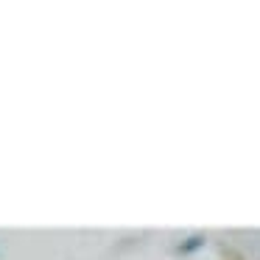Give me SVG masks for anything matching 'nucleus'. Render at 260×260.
Listing matches in <instances>:
<instances>
[{
	"label": "nucleus",
	"mask_w": 260,
	"mask_h": 260,
	"mask_svg": "<svg viewBox=\"0 0 260 260\" xmlns=\"http://www.w3.org/2000/svg\"><path fill=\"white\" fill-rule=\"evenodd\" d=\"M204 243V238H199V235H193V238H187L185 243H179V252H193V249H199Z\"/></svg>",
	"instance_id": "nucleus-1"
}]
</instances>
